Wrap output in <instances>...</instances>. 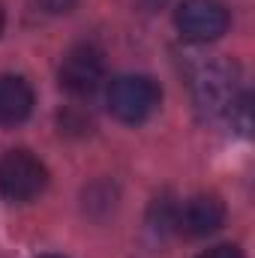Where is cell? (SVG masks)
<instances>
[{"label": "cell", "instance_id": "ba28073f", "mask_svg": "<svg viewBox=\"0 0 255 258\" xmlns=\"http://www.w3.org/2000/svg\"><path fill=\"white\" fill-rule=\"evenodd\" d=\"M195 258H243V252H240V246H234V243H219V246L204 249L201 255H195Z\"/></svg>", "mask_w": 255, "mask_h": 258}, {"label": "cell", "instance_id": "52a82bcc", "mask_svg": "<svg viewBox=\"0 0 255 258\" xmlns=\"http://www.w3.org/2000/svg\"><path fill=\"white\" fill-rule=\"evenodd\" d=\"M33 111V87L21 75H0V126H18Z\"/></svg>", "mask_w": 255, "mask_h": 258}, {"label": "cell", "instance_id": "7a4b0ae2", "mask_svg": "<svg viewBox=\"0 0 255 258\" xmlns=\"http://www.w3.org/2000/svg\"><path fill=\"white\" fill-rule=\"evenodd\" d=\"M48 186V168L30 150H6L0 156V192L9 201H33Z\"/></svg>", "mask_w": 255, "mask_h": 258}, {"label": "cell", "instance_id": "3957f363", "mask_svg": "<svg viewBox=\"0 0 255 258\" xmlns=\"http://www.w3.org/2000/svg\"><path fill=\"white\" fill-rule=\"evenodd\" d=\"M57 81L66 93L72 96H87L105 81V54L93 42H78L72 45L60 60Z\"/></svg>", "mask_w": 255, "mask_h": 258}, {"label": "cell", "instance_id": "6da1fadb", "mask_svg": "<svg viewBox=\"0 0 255 258\" xmlns=\"http://www.w3.org/2000/svg\"><path fill=\"white\" fill-rule=\"evenodd\" d=\"M108 111L120 123H144L162 102V90L150 75H117L105 93Z\"/></svg>", "mask_w": 255, "mask_h": 258}, {"label": "cell", "instance_id": "5b68a950", "mask_svg": "<svg viewBox=\"0 0 255 258\" xmlns=\"http://www.w3.org/2000/svg\"><path fill=\"white\" fill-rule=\"evenodd\" d=\"M171 225H177V231L186 237H207L225 225V204L219 195L198 192L174 210Z\"/></svg>", "mask_w": 255, "mask_h": 258}, {"label": "cell", "instance_id": "8992f818", "mask_svg": "<svg viewBox=\"0 0 255 258\" xmlns=\"http://www.w3.org/2000/svg\"><path fill=\"white\" fill-rule=\"evenodd\" d=\"M195 93H198V105L207 114H234V108L246 105V96L234 93V78L228 66H207L195 81Z\"/></svg>", "mask_w": 255, "mask_h": 258}, {"label": "cell", "instance_id": "9c48e42d", "mask_svg": "<svg viewBox=\"0 0 255 258\" xmlns=\"http://www.w3.org/2000/svg\"><path fill=\"white\" fill-rule=\"evenodd\" d=\"M3 24H6V15H3V9H0V33H3Z\"/></svg>", "mask_w": 255, "mask_h": 258}, {"label": "cell", "instance_id": "277c9868", "mask_svg": "<svg viewBox=\"0 0 255 258\" xmlns=\"http://www.w3.org/2000/svg\"><path fill=\"white\" fill-rule=\"evenodd\" d=\"M228 9L222 0H183L174 12V24L189 42H213L228 30Z\"/></svg>", "mask_w": 255, "mask_h": 258}]
</instances>
